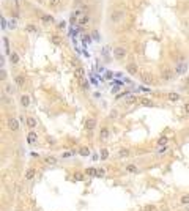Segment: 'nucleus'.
<instances>
[{"mask_svg":"<svg viewBox=\"0 0 189 211\" xmlns=\"http://www.w3.org/2000/svg\"><path fill=\"white\" fill-rule=\"evenodd\" d=\"M25 30H27V32H29V33H33V32H36V25H33V24H29V25L25 27Z\"/></svg>","mask_w":189,"mask_h":211,"instance_id":"c85d7f7f","label":"nucleus"},{"mask_svg":"<svg viewBox=\"0 0 189 211\" xmlns=\"http://www.w3.org/2000/svg\"><path fill=\"white\" fill-rule=\"evenodd\" d=\"M107 137H109V128L103 126L101 131H99V139H101V140H107Z\"/></svg>","mask_w":189,"mask_h":211,"instance_id":"9d476101","label":"nucleus"},{"mask_svg":"<svg viewBox=\"0 0 189 211\" xmlns=\"http://www.w3.org/2000/svg\"><path fill=\"white\" fill-rule=\"evenodd\" d=\"M80 11H82L84 14H88V11H90V6H88V5H80Z\"/></svg>","mask_w":189,"mask_h":211,"instance_id":"2f4dec72","label":"nucleus"},{"mask_svg":"<svg viewBox=\"0 0 189 211\" xmlns=\"http://www.w3.org/2000/svg\"><path fill=\"white\" fill-rule=\"evenodd\" d=\"M126 103H128V104H134V103H137V98L136 96H128Z\"/></svg>","mask_w":189,"mask_h":211,"instance_id":"473e14b6","label":"nucleus"},{"mask_svg":"<svg viewBox=\"0 0 189 211\" xmlns=\"http://www.w3.org/2000/svg\"><path fill=\"white\" fill-rule=\"evenodd\" d=\"M188 85H189V79H188Z\"/></svg>","mask_w":189,"mask_h":211,"instance_id":"79ce46f5","label":"nucleus"},{"mask_svg":"<svg viewBox=\"0 0 189 211\" xmlns=\"http://www.w3.org/2000/svg\"><path fill=\"white\" fill-rule=\"evenodd\" d=\"M188 203H189V194L181 197V205H188Z\"/></svg>","mask_w":189,"mask_h":211,"instance_id":"7c9ffc66","label":"nucleus"},{"mask_svg":"<svg viewBox=\"0 0 189 211\" xmlns=\"http://www.w3.org/2000/svg\"><path fill=\"white\" fill-rule=\"evenodd\" d=\"M51 41H52L54 46H60V44H61V38L57 36V35H54V36L51 38Z\"/></svg>","mask_w":189,"mask_h":211,"instance_id":"b1692460","label":"nucleus"},{"mask_svg":"<svg viewBox=\"0 0 189 211\" xmlns=\"http://www.w3.org/2000/svg\"><path fill=\"white\" fill-rule=\"evenodd\" d=\"M117 154H118V158H121V159L129 158V156H131V150H129V148H120Z\"/></svg>","mask_w":189,"mask_h":211,"instance_id":"6e6552de","label":"nucleus"},{"mask_svg":"<svg viewBox=\"0 0 189 211\" xmlns=\"http://www.w3.org/2000/svg\"><path fill=\"white\" fill-rule=\"evenodd\" d=\"M21 104H22V107H30V98H29V95H22L21 96Z\"/></svg>","mask_w":189,"mask_h":211,"instance_id":"ddd939ff","label":"nucleus"},{"mask_svg":"<svg viewBox=\"0 0 189 211\" xmlns=\"http://www.w3.org/2000/svg\"><path fill=\"white\" fill-rule=\"evenodd\" d=\"M95 126H96V120H95V118H87L85 123H84V128H85V131L95 129Z\"/></svg>","mask_w":189,"mask_h":211,"instance_id":"39448f33","label":"nucleus"},{"mask_svg":"<svg viewBox=\"0 0 189 211\" xmlns=\"http://www.w3.org/2000/svg\"><path fill=\"white\" fill-rule=\"evenodd\" d=\"M126 49L125 48H115L114 49V57L117 58V60H121V58H125L126 57Z\"/></svg>","mask_w":189,"mask_h":211,"instance_id":"f03ea898","label":"nucleus"},{"mask_svg":"<svg viewBox=\"0 0 189 211\" xmlns=\"http://www.w3.org/2000/svg\"><path fill=\"white\" fill-rule=\"evenodd\" d=\"M41 21H43L44 24H51V22L54 21V19H52L51 14H43V16H41Z\"/></svg>","mask_w":189,"mask_h":211,"instance_id":"4be33fe9","label":"nucleus"},{"mask_svg":"<svg viewBox=\"0 0 189 211\" xmlns=\"http://www.w3.org/2000/svg\"><path fill=\"white\" fill-rule=\"evenodd\" d=\"M87 175H90V177H96V173H98V169H93V167H88L85 170Z\"/></svg>","mask_w":189,"mask_h":211,"instance_id":"393cba45","label":"nucleus"},{"mask_svg":"<svg viewBox=\"0 0 189 211\" xmlns=\"http://www.w3.org/2000/svg\"><path fill=\"white\" fill-rule=\"evenodd\" d=\"M172 76H173V74H172V71L169 68H162V69H161V77H162V80H165V82L172 80Z\"/></svg>","mask_w":189,"mask_h":211,"instance_id":"20e7f679","label":"nucleus"},{"mask_svg":"<svg viewBox=\"0 0 189 211\" xmlns=\"http://www.w3.org/2000/svg\"><path fill=\"white\" fill-rule=\"evenodd\" d=\"M80 85H82V87H84V88H85V90L88 88V84H87V82H85V80H84V79H80Z\"/></svg>","mask_w":189,"mask_h":211,"instance_id":"e433bc0d","label":"nucleus"},{"mask_svg":"<svg viewBox=\"0 0 189 211\" xmlns=\"http://www.w3.org/2000/svg\"><path fill=\"white\" fill-rule=\"evenodd\" d=\"M5 77H6V73H5V69H2V79L5 80Z\"/></svg>","mask_w":189,"mask_h":211,"instance_id":"ea45409f","label":"nucleus"},{"mask_svg":"<svg viewBox=\"0 0 189 211\" xmlns=\"http://www.w3.org/2000/svg\"><path fill=\"white\" fill-rule=\"evenodd\" d=\"M186 71H188V65L184 63V61H183V63H178V65H176V68H175V73H176V74H184Z\"/></svg>","mask_w":189,"mask_h":211,"instance_id":"1a4fd4ad","label":"nucleus"},{"mask_svg":"<svg viewBox=\"0 0 189 211\" xmlns=\"http://www.w3.org/2000/svg\"><path fill=\"white\" fill-rule=\"evenodd\" d=\"M25 122H27V124H29V128H32V129H33L35 126H36V120H35L33 117H29V118H27Z\"/></svg>","mask_w":189,"mask_h":211,"instance_id":"5701e85b","label":"nucleus"},{"mask_svg":"<svg viewBox=\"0 0 189 211\" xmlns=\"http://www.w3.org/2000/svg\"><path fill=\"white\" fill-rule=\"evenodd\" d=\"M140 104L145 106V107H153V101L148 99V98H142V99H140Z\"/></svg>","mask_w":189,"mask_h":211,"instance_id":"6ab92c4d","label":"nucleus"},{"mask_svg":"<svg viewBox=\"0 0 189 211\" xmlns=\"http://www.w3.org/2000/svg\"><path fill=\"white\" fill-rule=\"evenodd\" d=\"M6 124H8V129H10V131H13V132L19 131V120H17V118H13V117H10L8 122H6Z\"/></svg>","mask_w":189,"mask_h":211,"instance_id":"f257e3e1","label":"nucleus"},{"mask_svg":"<svg viewBox=\"0 0 189 211\" xmlns=\"http://www.w3.org/2000/svg\"><path fill=\"white\" fill-rule=\"evenodd\" d=\"M106 175V170L104 169H98V173H96V177H104Z\"/></svg>","mask_w":189,"mask_h":211,"instance_id":"c9c22d12","label":"nucleus"},{"mask_svg":"<svg viewBox=\"0 0 189 211\" xmlns=\"http://www.w3.org/2000/svg\"><path fill=\"white\" fill-rule=\"evenodd\" d=\"M14 84H16L17 87H24L25 77H24V76H16V77H14Z\"/></svg>","mask_w":189,"mask_h":211,"instance_id":"2eb2a0df","label":"nucleus"},{"mask_svg":"<svg viewBox=\"0 0 189 211\" xmlns=\"http://www.w3.org/2000/svg\"><path fill=\"white\" fill-rule=\"evenodd\" d=\"M38 2H40V3H43V2H44V0H38Z\"/></svg>","mask_w":189,"mask_h":211,"instance_id":"a19ab883","label":"nucleus"},{"mask_svg":"<svg viewBox=\"0 0 189 211\" xmlns=\"http://www.w3.org/2000/svg\"><path fill=\"white\" fill-rule=\"evenodd\" d=\"M71 156H73V151H65V153L61 154V158L66 159V158H71Z\"/></svg>","mask_w":189,"mask_h":211,"instance_id":"f704fd0d","label":"nucleus"},{"mask_svg":"<svg viewBox=\"0 0 189 211\" xmlns=\"http://www.w3.org/2000/svg\"><path fill=\"white\" fill-rule=\"evenodd\" d=\"M126 71H128L129 74H133V76L137 74V65L136 63H129L128 66H126Z\"/></svg>","mask_w":189,"mask_h":211,"instance_id":"4468645a","label":"nucleus"},{"mask_svg":"<svg viewBox=\"0 0 189 211\" xmlns=\"http://www.w3.org/2000/svg\"><path fill=\"white\" fill-rule=\"evenodd\" d=\"M49 5H51V6H57V5H60V0H49Z\"/></svg>","mask_w":189,"mask_h":211,"instance_id":"72a5a7b5","label":"nucleus"},{"mask_svg":"<svg viewBox=\"0 0 189 211\" xmlns=\"http://www.w3.org/2000/svg\"><path fill=\"white\" fill-rule=\"evenodd\" d=\"M142 80H144L145 84L151 85V84H153V76H151L150 73H144V74H142Z\"/></svg>","mask_w":189,"mask_h":211,"instance_id":"9b49d317","label":"nucleus"},{"mask_svg":"<svg viewBox=\"0 0 189 211\" xmlns=\"http://www.w3.org/2000/svg\"><path fill=\"white\" fill-rule=\"evenodd\" d=\"M186 211H189V208H188V210H186Z\"/></svg>","mask_w":189,"mask_h":211,"instance_id":"37998d69","label":"nucleus"},{"mask_svg":"<svg viewBox=\"0 0 189 211\" xmlns=\"http://www.w3.org/2000/svg\"><path fill=\"white\" fill-rule=\"evenodd\" d=\"M74 180H76V181H82V180H84V175L80 173V172H76V173H74Z\"/></svg>","mask_w":189,"mask_h":211,"instance_id":"c756f323","label":"nucleus"},{"mask_svg":"<svg viewBox=\"0 0 189 211\" xmlns=\"http://www.w3.org/2000/svg\"><path fill=\"white\" fill-rule=\"evenodd\" d=\"M107 158H109V150H107V148H103V150H101V153H99V159L106 161Z\"/></svg>","mask_w":189,"mask_h":211,"instance_id":"412c9836","label":"nucleus"},{"mask_svg":"<svg viewBox=\"0 0 189 211\" xmlns=\"http://www.w3.org/2000/svg\"><path fill=\"white\" fill-rule=\"evenodd\" d=\"M126 172H128V173H137L139 169L134 166V164H128V166H126Z\"/></svg>","mask_w":189,"mask_h":211,"instance_id":"aec40b11","label":"nucleus"},{"mask_svg":"<svg viewBox=\"0 0 189 211\" xmlns=\"http://www.w3.org/2000/svg\"><path fill=\"white\" fill-rule=\"evenodd\" d=\"M144 211H155V206H151V205H148V206H145Z\"/></svg>","mask_w":189,"mask_h":211,"instance_id":"4c0bfd02","label":"nucleus"},{"mask_svg":"<svg viewBox=\"0 0 189 211\" xmlns=\"http://www.w3.org/2000/svg\"><path fill=\"white\" fill-rule=\"evenodd\" d=\"M121 17H123V11H120V10L112 11V14H110V21L112 22H120Z\"/></svg>","mask_w":189,"mask_h":211,"instance_id":"7ed1b4c3","label":"nucleus"},{"mask_svg":"<svg viewBox=\"0 0 189 211\" xmlns=\"http://www.w3.org/2000/svg\"><path fill=\"white\" fill-rule=\"evenodd\" d=\"M184 112H186V114H189V103L184 104Z\"/></svg>","mask_w":189,"mask_h":211,"instance_id":"58836bf2","label":"nucleus"},{"mask_svg":"<svg viewBox=\"0 0 189 211\" xmlns=\"http://www.w3.org/2000/svg\"><path fill=\"white\" fill-rule=\"evenodd\" d=\"M167 142H169V137H165V136H162L159 140H158V145L159 147H164V145H167Z\"/></svg>","mask_w":189,"mask_h":211,"instance_id":"a878e982","label":"nucleus"},{"mask_svg":"<svg viewBox=\"0 0 189 211\" xmlns=\"http://www.w3.org/2000/svg\"><path fill=\"white\" fill-rule=\"evenodd\" d=\"M10 61H11V65H17L19 63V54L17 52H11L10 54Z\"/></svg>","mask_w":189,"mask_h":211,"instance_id":"f8f14e48","label":"nucleus"},{"mask_svg":"<svg viewBox=\"0 0 189 211\" xmlns=\"http://www.w3.org/2000/svg\"><path fill=\"white\" fill-rule=\"evenodd\" d=\"M84 74H85V71H84V68H74V76L77 77V79H84Z\"/></svg>","mask_w":189,"mask_h":211,"instance_id":"dca6fc26","label":"nucleus"},{"mask_svg":"<svg viewBox=\"0 0 189 211\" xmlns=\"http://www.w3.org/2000/svg\"><path fill=\"white\" fill-rule=\"evenodd\" d=\"M88 22H90V16H88V14H82V16L79 17V24L80 25H87Z\"/></svg>","mask_w":189,"mask_h":211,"instance_id":"f3484780","label":"nucleus"},{"mask_svg":"<svg viewBox=\"0 0 189 211\" xmlns=\"http://www.w3.org/2000/svg\"><path fill=\"white\" fill-rule=\"evenodd\" d=\"M35 175H36V169H33V167H30V169L25 170V180L27 181H32L35 178Z\"/></svg>","mask_w":189,"mask_h":211,"instance_id":"423d86ee","label":"nucleus"},{"mask_svg":"<svg viewBox=\"0 0 189 211\" xmlns=\"http://www.w3.org/2000/svg\"><path fill=\"white\" fill-rule=\"evenodd\" d=\"M44 162L49 164V166H54V164H57V158H54V156H44Z\"/></svg>","mask_w":189,"mask_h":211,"instance_id":"a211bd4d","label":"nucleus"},{"mask_svg":"<svg viewBox=\"0 0 189 211\" xmlns=\"http://www.w3.org/2000/svg\"><path fill=\"white\" fill-rule=\"evenodd\" d=\"M180 95L178 93H169V101H178Z\"/></svg>","mask_w":189,"mask_h":211,"instance_id":"cd10ccee","label":"nucleus"},{"mask_svg":"<svg viewBox=\"0 0 189 211\" xmlns=\"http://www.w3.org/2000/svg\"><path fill=\"white\" fill-rule=\"evenodd\" d=\"M36 140H38V136H36V132H35V131H30L29 134H27V142H29L30 145L36 143Z\"/></svg>","mask_w":189,"mask_h":211,"instance_id":"0eeeda50","label":"nucleus"},{"mask_svg":"<svg viewBox=\"0 0 189 211\" xmlns=\"http://www.w3.org/2000/svg\"><path fill=\"white\" fill-rule=\"evenodd\" d=\"M79 153H80V156H90V150H88L87 147H82L79 150Z\"/></svg>","mask_w":189,"mask_h":211,"instance_id":"bb28decb","label":"nucleus"}]
</instances>
